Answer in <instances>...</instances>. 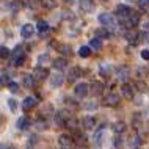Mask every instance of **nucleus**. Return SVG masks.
Wrapping results in <instances>:
<instances>
[{
    "label": "nucleus",
    "instance_id": "f257e3e1",
    "mask_svg": "<svg viewBox=\"0 0 149 149\" xmlns=\"http://www.w3.org/2000/svg\"><path fill=\"white\" fill-rule=\"evenodd\" d=\"M99 22L104 29H115L116 27V19L113 17V14H108V13H102L99 14Z\"/></svg>",
    "mask_w": 149,
    "mask_h": 149
},
{
    "label": "nucleus",
    "instance_id": "f03ea898",
    "mask_svg": "<svg viewBox=\"0 0 149 149\" xmlns=\"http://www.w3.org/2000/svg\"><path fill=\"white\" fill-rule=\"evenodd\" d=\"M124 24V25L127 27V29H134V27H136L140 24V13H135V11H130L129 13V16L124 21H121Z\"/></svg>",
    "mask_w": 149,
    "mask_h": 149
},
{
    "label": "nucleus",
    "instance_id": "7ed1b4c3",
    "mask_svg": "<svg viewBox=\"0 0 149 149\" xmlns=\"http://www.w3.org/2000/svg\"><path fill=\"white\" fill-rule=\"evenodd\" d=\"M58 144L61 149H72L75 143H74V140H72L71 135L63 134V135H60V138H58Z\"/></svg>",
    "mask_w": 149,
    "mask_h": 149
},
{
    "label": "nucleus",
    "instance_id": "20e7f679",
    "mask_svg": "<svg viewBox=\"0 0 149 149\" xmlns=\"http://www.w3.org/2000/svg\"><path fill=\"white\" fill-rule=\"evenodd\" d=\"M104 90H105V86H104V83H100V82H91V85H88V93H91L94 97L102 96Z\"/></svg>",
    "mask_w": 149,
    "mask_h": 149
},
{
    "label": "nucleus",
    "instance_id": "39448f33",
    "mask_svg": "<svg viewBox=\"0 0 149 149\" xmlns=\"http://www.w3.org/2000/svg\"><path fill=\"white\" fill-rule=\"evenodd\" d=\"M74 94H75V97L77 99H85L90 93H88V85L86 83H83V82H80V83H77L75 85V88H74Z\"/></svg>",
    "mask_w": 149,
    "mask_h": 149
},
{
    "label": "nucleus",
    "instance_id": "423d86ee",
    "mask_svg": "<svg viewBox=\"0 0 149 149\" xmlns=\"http://www.w3.org/2000/svg\"><path fill=\"white\" fill-rule=\"evenodd\" d=\"M33 77H35V80H38V82H44V80L49 77V69H47V68H42V66H36L35 71H33Z\"/></svg>",
    "mask_w": 149,
    "mask_h": 149
},
{
    "label": "nucleus",
    "instance_id": "0eeeda50",
    "mask_svg": "<svg viewBox=\"0 0 149 149\" xmlns=\"http://www.w3.org/2000/svg\"><path fill=\"white\" fill-rule=\"evenodd\" d=\"M119 102H121V97L116 93H110V94H107L104 97V105H107V107H118Z\"/></svg>",
    "mask_w": 149,
    "mask_h": 149
},
{
    "label": "nucleus",
    "instance_id": "6e6552de",
    "mask_svg": "<svg viewBox=\"0 0 149 149\" xmlns=\"http://www.w3.org/2000/svg\"><path fill=\"white\" fill-rule=\"evenodd\" d=\"M71 116L69 111H66V110H61V111H58V113H55L54 115V119H55V124H57L58 127H64V123H66V119Z\"/></svg>",
    "mask_w": 149,
    "mask_h": 149
},
{
    "label": "nucleus",
    "instance_id": "1a4fd4ad",
    "mask_svg": "<svg viewBox=\"0 0 149 149\" xmlns=\"http://www.w3.org/2000/svg\"><path fill=\"white\" fill-rule=\"evenodd\" d=\"M36 105H38V99L33 97V96H27V97L24 99V102H22V110L24 111H30L31 108H35Z\"/></svg>",
    "mask_w": 149,
    "mask_h": 149
},
{
    "label": "nucleus",
    "instance_id": "9d476101",
    "mask_svg": "<svg viewBox=\"0 0 149 149\" xmlns=\"http://www.w3.org/2000/svg\"><path fill=\"white\" fill-rule=\"evenodd\" d=\"M130 6H127V5H118L115 8V13L118 14V19L119 21H124V19L129 16V13H130Z\"/></svg>",
    "mask_w": 149,
    "mask_h": 149
},
{
    "label": "nucleus",
    "instance_id": "9b49d317",
    "mask_svg": "<svg viewBox=\"0 0 149 149\" xmlns=\"http://www.w3.org/2000/svg\"><path fill=\"white\" fill-rule=\"evenodd\" d=\"M80 75H82V69H80V68H71V69L68 71V75H66L68 83H74Z\"/></svg>",
    "mask_w": 149,
    "mask_h": 149
},
{
    "label": "nucleus",
    "instance_id": "f8f14e48",
    "mask_svg": "<svg viewBox=\"0 0 149 149\" xmlns=\"http://www.w3.org/2000/svg\"><path fill=\"white\" fill-rule=\"evenodd\" d=\"M129 75H130V72H129V69L126 66H119L118 69H116V79L119 80V82H127Z\"/></svg>",
    "mask_w": 149,
    "mask_h": 149
},
{
    "label": "nucleus",
    "instance_id": "ddd939ff",
    "mask_svg": "<svg viewBox=\"0 0 149 149\" xmlns=\"http://www.w3.org/2000/svg\"><path fill=\"white\" fill-rule=\"evenodd\" d=\"M33 35H35V27L31 25V24H25V25H22V29H21V36H22V38L30 39Z\"/></svg>",
    "mask_w": 149,
    "mask_h": 149
},
{
    "label": "nucleus",
    "instance_id": "4468645a",
    "mask_svg": "<svg viewBox=\"0 0 149 149\" xmlns=\"http://www.w3.org/2000/svg\"><path fill=\"white\" fill-rule=\"evenodd\" d=\"M121 93H123V96L126 99H134V86H132L130 83L124 82L123 86H121Z\"/></svg>",
    "mask_w": 149,
    "mask_h": 149
},
{
    "label": "nucleus",
    "instance_id": "2eb2a0df",
    "mask_svg": "<svg viewBox=\"0 0 149 149\" xmlns=\"http://www.w3.org/2000/svg\"><path fill=\"white\" fill-rule=\"evenodd\" d=\"M30 119L27 118V116H21L17 121H16V127L19 129V130H27V129H30Z\"/></svg>",
    "mask_w": 149,
    "mask_h": 149
},
{
    "label": "nucleus",
    "instance_id": "dca6fc26",
    "mask_svg": "<svg viewBox=\"0 0 149 149\" xmlns=\"http://www.w3.org/2000/svg\"><path fill=\"white\" fill-rule=\"evenodd\" d=\"M82 124H83V129H86V130H93V129L96 127L94 116H85L83 121H82Z\"/></svg>",
    "mask_w": 149,
    "mask_h": 149
},
{
    "label": "nucleus",
    "instance_id": "f3484780",
    "mask_svg": "<svg viewBox=\"0 0 149 149\" xmlns=\"http://www.w3.org/2000/svg\"><path fill=\"white\" fill-rule=\"evenodd\" d=\"M24 86H25L27 90H35V86H36V80H35L33 75H30V74L24 75Z\"/></svg>",
    "mask_w": 149,
    "mask_h": 149
},
{
    "label": "nucleus",
    "instance_id": "a211bd4d",
    "mask_svg": "<svg viewBox=\"0 0 149 149\" xmlns=\"http://www.w3.org/2000/svg\"><path fill=\"white\" fill-rule=\"evenodd\" d=\"M79 8L82 13H90V11H93V2L91 0H80Z\"/></svg>",
    "mask_w": 149,
    "mask_h": 149
},
{
    "label": "nucleus",
    "instance_id": "6ab92c4d",
    "mask_svg": "<svg viewBox=\"0 0 149 149\" xmlns=\"http://www.w3.org/2000/svg\"><path fill=\"white\" fill-rule=\"evenodd\" d=\"M64 127H66L68 130L74 132V130H77V127H79V121L75 118H72V116H69V118L66 119V123H64Z\"/></svg>",
    "mask_w": 149,
    "mask_h": 149
},
{
    "label": "nucleus",
    "instance_id": "aec40b11",
    "mask_svg": "<svg viewBox=\"0 0 149 149\" xmlns=\"http://www.w3.org/2000/svg\"><path fill=\"white\" fill-rule=\"evenodd\" d=\"M63 82H64V77L61 74H54L50 77V85L54 86V88H58V86H61L63 85Z\"/></svg>",
    "mask_w": 149,
    "mask_h": 149
},
{
    "label": "nucleus",
    "instance_id": "412c9836",
    "mask_svg": "<svg viewBox=\"0 0 149 149\" xmlns=\"http://www.w3.org/2000/svg\"><path fill=\"white\" fill-rule=\"evenodd\" d=\"M126 39H127L129 42H134V44H135L140 38H138V33H136L134 29H129V30L126 31Z\"/></svg>",
    "mask_w": 149,
    "mask_h": 149
},
{
    "label": "nucleus",
    "instance_id": "4be33fe9",
    "mask_svg": "<svg viewBox=\"0 0 149 149\" xmlns=\"http://www.w3.org/2000/svg\"><path fill=\"white\" fill-rule=\"evenodd\" d=\"M126 129H127V126H126V123H123V121H119V123H115V124H113V132H115L116 135L124 134V132H126Z\"/></svg>",
    "mask_w": 149,
    "mask_h": 149
},
{
    "label": "nucleus",
    "instance_id": "5701e85b",
    "mask_svg": "<svg viewBox=\"0 0 149 149\" xmlns=\"http://www.w3.org/2000/svg\"><path fill=\"white\" fill-rule=\"evenodd\" d=\"M66 66H68V60L66 58H57L54 61V68H55V69H58V71L66 69Z\"/></svg>",
    "mask_w": 149,
    "mask_h": 149
},
{
    "label": "nucleus",
    "instance_id": "b1692460",
    "mask_svg": "<svg viewBox=\"0 0 149 149\" xmlns=\"http://www.w3.org/2000/svg\"><path fill=\"white\" fill-rule=\"evenodd\" d=\"M94 36H96V38H99V39H105V38H110V31L102 27V29H97L94 31Z\"/></svg>",
    "mask_w": 149,
    "mask_h": 149
},
{
    "label": "nucleus",
    "instance_id": "393cba45",
    "mask_svg": "<svg viewBox=\"0 0 149 149\" xmlns=\"http://www.w3.org/2000/svg\"><path fill=\"white\" fill-rule=\"evenodd\" d=\"M141 143H143V140L140 138L138 135L132 136V138L129 140V146H130L132 149H136V148H140V146H141Z\"/></svg>",
    "mask_w": 149,
    "mask_h": 149
},
{
    "label": "nucleus",
    "instance_id": "a878e982",
    "mask_svg": "<svg viewBox=\"0 0 149 149\" xmlns=\"http://www.w3.org/2000/svg\"><path fill=\"white\" fill-rule=\"evenodd\" d=\"M90 49H93V50H100L102 49V42H100V39L99 38H93V39H90Z\"/></svg>",
    "mask_w": 149,
    "mask_h": 149
},
{
    "label": "nucleus",
    "instance_id": "bb28decb",
    "mask_svg": "<svg viewBox=\"0 0 149 149\" xmlns=\"http://www.w3.org/2000/svg\"><path fill=\"white\" fill-rule=\"evenodd\" d=\"M41 6L46 10H55L57 8V2L55 0H41Z\"/></svg>",
    "mask_w": 149,
    "mask_h": 149
},
{
    "label": "nucleus",
    "instance_id": "cd10ccee",
    "mask_svg": "<svg viewBox=\"0 0 149 149\" xmlns=\"http://www.w3.org/2000/svg\"><path fill=\"white\" fill-rule=\"evenodd\" d=\"M36 129H39V130H46V129H49V123H47L46 118H39L36 121Z\"/></svg>",
    "mask_w": 149,
    "mask_h": 149
},
{
    "label": "nucleus",
    "instance_id": "c85d7f7f",
    "mask_svg": "<svg viewBox=\"0 0 149 149\" xmlns=\"http://www.w3.org/2000/svg\"><path fill=\"white\" fill-rule=\"evenodd\" d=\"M36 29H38L39 33H46L47 30H49V24H47L46 21H38V24H36Z\"/></svg>",
    "mask_w": 149,
    "mask_h": 149
},
{
    "label": "nucleus",
    "instance_id": "c756f323",
    "mask_svg": "<svg viewBox=\"0 0 149 149\" xmlns=\"http://www.w3.org/2000/svg\"><path fill=\"white\" fill-rule=\"evenodd\" d=\"M135 86H136V90H138L140 93H148V90H149V86H148V83L146 82H143L141 79L138 80V82L135 83Z\"/></svg>",
    "mask_w": 149,
    "mask_h": 149
},
{
    "label": "nucleus",
    "instance_id": "7c9ffc66",
    "mask_svg": "<svg viewBox=\"0 0 149 149\" xmlns=\"http://www.w3.org/2000/svg\"><path fill=\"white\" fill-rule=\"evenodd\" d=\"M143 123V115L141 113H134V119H132V126L138 129V126Z\"/></svg>",
    "mask_w": 149,
    "mask_h": 149
},
{
    "label": "nucleus",
    "instance_id": "2f4dec72",
    "mask_svg": "<svg viewBox=\"0 0 149 149\" xmlns=\"http://www.w3.org/2000/svg\"><path fill=\"white\" fill-rule=\"evenodd\" d=\"M90 54H91V49L88 46H83V47H80V49H79V57H82V58H88V57H90Z\"/></svg>",
    "mask_w": 149,
    "mask_h": 149
},
{
    "label": "nucleus",
    "instance_id": "473e14b6",
    "mask_svg": "<svg viewBox=\"0 0 149 149\" xmlns=\"http://www.w3.org/2000/svg\"><path fill=\"white\" fill-rule=\"evenodd\" d=\"M24 63H25V55L13 57V64H14V66H24Z\"/></svg>",
    "mask_w": 149,
    "mask_h": 149
},
{
    "label": "nucleus",
    "instance_id": "72a5a7b5",
    "mask_svg": "<svg viewBox=\"0 0 149 149\" xmlns=\"http://www.w3.org/2000/svg\"><path fill=\"white\" fill-rule=\"evenodd\" d=\"M102 134H104V129H99V130L94 134V136H93V140H94V143H96L97 148H100V138H102Z\"/></svg>",
    "mask_w": 149,
    "mask_h": 149
},
{
    "label": "nucleus",
    "instance_id": "f704fd0d",
    "mask_svg": "<svg viewBox=\"0 0 149 149\" xmlns=\"http://www.w3.org/2000/svg\"><path fill=\"white\" fill-rule=\"evenodd\" d=\"M136 74H138V77H140V79H144V77H148V74H149V69H148V68H143V66H140L138 69H136Z\"/></svg>",
    "mask_w": 149,
    "mask_h": 149
},
{
    "label": "nucleus",
    "instance_id": "c9c22d12",
    "mask_svg": "<svg viewBox=\"0 0 149 149\" xmlns=\"http://www.w3.org/2000/svg\"><path fill=\"white\" fill-rule=\"evenodd\" d=\"M138 8L143 10L144 13H149V2L148 0H138Z\"/></svg>",
    "mask_w": 149,
    "mask_h": 149
},
{
    "label": "nucleus",
    "instance_id": "e433bc0d",
    "mask_svg": "<svg viewBox=\"0 0 149 149\" xmlns=\"http://www.w3.org/2000/svg\"><path fill=\"white\" fill-rule=\"evenodd\" d=\"M58 50H60V54H63V55H69L71 46H68V44H60V46H58Z\"/></svg>",
    "mask_w": 149,
    "mask_h": 149
},
{
    "label": "nucleus",
    "instance_id": "4c0bfd02",
    "mask_svg": "<svg viewBox=\"0 0 149 149\" xmlns=\"http://www.w3.org/2000/svg\"><path fill=\"white\" fill-rule=\"evenodd\" d=\"M10 55H11V52H10L8 47H5V46L0 47V58H8Z\"/></svg>",
    "mask_w": 149,
    "mask_h": 149
},
{
    "label": "nucleus",
    "instance_id": "58836bf2",
    "mask_svg": "<svg viewBox=\"0 0 149 149\" xmlns=\"http://www.w3.org/2000/svg\"><path fill=\"white\" fill-rule=\"evenodd\" d=\"M8 90L11 93H19V83L17 82H8Z\"/></svg>",
    "mask_w": 149,
    "mask_h": 149
},
{
    "label": "nucleus",
    "instance_id": "ea45409f",
    "mask_svg": "<svg viewBox=\"0 0 149 149\" xmlns=\"http://www.w3.org/2000/svg\"><path fill=\"white\" fill-rule=\"evenodd\" d=\"M8 107H10V110H11V111H16V110H17V100H14V99H8Z\"/></svg>",
    "mask_w": 149,
    "mask_h": 149
},
{
    "label": "nucleus",
    "instance_id": "a19ab883",
    "mask_svg": "<svg viewBox=\"0 0 149 149\" xmlns=\"http://www.w3.org/2000/svg\"><path fill=\"white\" fill-rule=\"evenodd\" d=\"M27 5L35 10V8H38L39 5H41V0H27Z\"/></svg>",
    "mask_w": 149,
    "mask_h": 149
},
{
    "label": "nucleus",
    "instance_id": "79ce46f5",
    "mask_svg": "<svg viewBox=\"0 0 149 149\" xmlns=\"http://www.w3.org/2000/svg\"><path fill=\"white\" fill-rule=\"evenodd\" d=\"M108 74H110V66L108 64H105V66H100V75H105V77H108Z\"/></svg>",
    "mask_w": 149,
    "mask_h": 149
},
{
    "label": "nucleus",
    "instance_id": "37998d69",
    "mask_svg": "<svg viewBox=\"0 0 149 149\" xmlns=\"http://www.w3.org/2000/svg\"><path fill=\"white\" fill-rule=\"evenodd\" d=\"M38 61L41 63V64H42V63H46V61H49V55H47V54H46V55H39Z\"/></svg>",
    "mask_w": 149,
    "mask_h": 149
},
{
    "label": "nucleus",
    "instance_id": "c03bdc74",
    "mask_svg": "<svg viewBox=\"0 0 149 149\" xmlns=\"http://www.w3.org/2000/svg\"><path fill=\"white\" fill-rule=\"evenodd\" d=\"M123 146V140L119 138V136H116L115 138V148H121Z\"/></svg>",
    "mask_w": 149,
    "mask_h": 149
},
{
    "label": "nucleus",
    "instance_id": "a18cd8bd",
    "mask_svg": "<svg viewBox=\"0 0 149 149\" xmlns=\"http://www.w3.org/2000/svg\"><path fill=\"white\" fill-rule=\"evenodd\" d=\"M96 108H97V104H86V110H96Z\"/></svg>",
    "mask_w": 149,
    "mask_h": 149
},
{
    "label": "nucleus",
    "instance_id": "49530a36",
    "mask_svg": "<svg viewBox=\"0 0 149 149\" xmlns=\"http://www.w3.org/2000/svg\"><path fill=\"white\" fill-rule=\"evenodd\" d=\"M140 55H141V58H143V60H149V50H143Z\"/></svg>",
    "mask_w": 149,
    "mask_h": 149
},
{
    "label": "nucleus",
    "instance_id": "de8ad7c7",
    "mask_svg": "<svg viewBox=\"0 0 149 149\" xmlns=\"http://www.w3.org/2000/svg\"><path fill=\"white\" fill-rule=\"evenodd\" d=\"M143 31H144V33H149V21L143 25Z\"/></svg>",
    "mask_w": 149,
    "mask_h": 149
},
{
    "label": "nucleus",
    "instance_id": "09e8293b",
    "mask_svg": "<svg viewBox=\"0 0 149 149\" xmlns=\"http://www.w3.org/2000/svg\"><path fill=\"white\" fill-rule=\"evenodd\" d=\"M2 149H16V146L14 144H3Z\"/></svg>",
    "mask_w": 149,
    "mask_h": 149
},
{
    "label": "nucleus",
    "instance_id": "8fccbe9b",
    "mask_svg": "<svg viewBox=\"0 0 149 149\" xmlns=\"http://www.w3.org/2000/svg\"><path fill=\"white\" fill-rule=\"evenodd\" d=\"M134 97H135V96H134ZM135 104H136V105H141V99H140V97H135Z\"/></svg>",
    "mask_w": 149,
    "mask_h": 149
},
{
    "label": "nucleus",
    "instance_id": "3c124183",
    "mask_svg": "<svg viewBox=\"0 0 149 149\" xmlns=\"http://www.w3.org/2000/svg\"><path fill=\"white\" fill-rule=\"evenodd\" d=\"M63 2H64V3H72L74 0H63Z\"/></svg>",
    "mask_w": 149,
    "mask_h": 149
},
{
    "label": "nucleus",
    "instance_id": "603ef678",
    "mask_svg": "<svg viewBox=\"0 0 149 149\" xmlns=\"http://www.w3.org/2000/svg\"><path fill=\"white\" fill-rule=\"evenodd\" d=\"M2 85H3V77L0 75V86H2Z\"/></svg>",
    "mask_w": 149,
    "mask_h": 149
},
{
    "label": "nucleus",
    "instance_id": "864d4df0",
    "mask_svg": "<svg viewBox=\"0 0 149 149\" xmlns=\"http://www.w3.org/2000/svg\"><path fill=\"white\" fill-rule=\"evenodd\" d=\"M100 2H107V0H100Z\"/></svg>",
    "mask_w": 149,
    "mask_h": 149
}]
</instances>
